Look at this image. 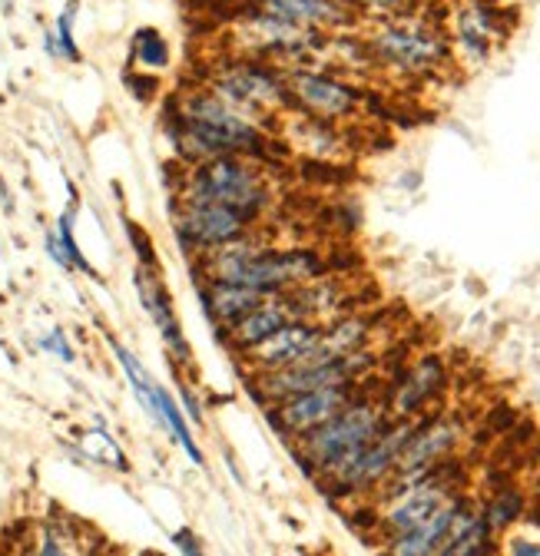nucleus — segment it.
<instances>
[{"instance_id": "obj_15", "label": "nucleus", "mask_w": 540, "mask_h": 556, "mask_svg": "<svg viewBox=\"0 0 540 556\" xmlns=\"http://www.w3.org/2000/svg\"><path fill=\"white\" fill-rule=\"evenodd\" d=\"M454 43L467 60H485L498 43V11L481 4V0L461 8L454 17Z\"/></svg>"}, {"instance_id": "obj_22", "label": "nucleus", "mask_w": 540, "mask_h": 556, "mask_svg": "<svg viewBox=\"0 0 540 556\" xmlns=\"http://www.w3.org/2000/svg\"><path fill=\"white\" fill-rule=\"evenodd\" d=\"M520 510H524V497H520L517 491H501V494L488 504L485 520H488L491 530H504L507 523H514V520L520 517Z\"/></svg>"}, {"instance_id": "obj_11", "label": "nucleus", "mask_w": 540, "mask_h": 556, "mask_svg": "<svg viewBox=\"0 0 540 556\" xmlns=\"http://www.w3.org/2000/svg\"><path fill=\"white\" fill-rule=\"evenodd\" d=\"M286 87H289V100L299 110L322 116V119L349 116L359 106V93L349 84L335 80L328 74H315V70H296V74L286 77Z\"/></svg>"}, {"instance_id": "obj_7", "label": "nucleus", "mask_w": 540, "mask_h": 556, "mask_svg": "<svg viewBox=\"0 0 540 556\" xmlns=\"http://www.w3.org/2000/svg\"><path fill=\"white\" fill-rule=\"evenodd\" d=\"M213 93L242 113H268L289 103L286 77H279L276 70H268L265 63H255V60L219 66L213 77Z\"/></svg>"}, {"instance_id": "obj_30", "label": "nucleus", "mask_w": 540, "mask_h": 556, "mask_svg": "<svg viewBox=\"0 0 540 556\" xmlns=\"http://www.w3.org/2000/svg\"><path fill=\"white\" fill-rule=\"evenodd\" d=\"M0 199H4V202H8V189H4V182H0ZM8 205H11V202H8Z\"/></svg>"}, {"instance_id": "obj_20", "label": "nucleus", "mask_w": 540, "mask_h": 556, "mask_svg": "<svg viewBox=\"0 0 540 556\" xmlns=\"http://www.w3.org/2000/svg\"><path fill=\"white\" fill-rule=\"evenodd\" d=\"M133 56L143 70H166L169 66V43L156 27H143L133 37Z\"/></svg>"}, {"instance_id": "obj_29", "label": "nucleus", "mask_w": 540, "mask_h": 556, "mask_svg": "<svg viewBox=\"0 0 540 556\" xmlns=\"http://www.w3.org/2000/svg\"><path fill=\"white\" fill-rule=\"evenodd\" d=\"M359 4H365L368 11H394L401 0H359Z\"/></svg>"}, {"instance_id": "obj_4", "label": "nucleus", "mask_w": 540, "mask_h": 556, "mask_svg": "<svg viewBox=\"0 0 540 556\" xmlns=\"http://www.w3.org/2000/svg\"><path fill=\"white\" fill-rule=\"evenodd\" d=\"M415 428L418 425H409V421L394 425V428H381L378 438H372L365 447H359L352 457H346L339 467H331L325 473V480H328L325 486L335 494L368 491V486H375L378 480H385L394 470V464H398L404 444H409V438L415 434Z\"/></svg>"}, {"instance_id": "obj_24", "label": "nucleus", "mask_w": 540, "mask_h": 556, "mask_svg": "<svg viewBox=\"0 0 540 556\" xmlns=\"http://www.w3.org/2000/svg\"><path fill=\"white\" fill-rule=\"evenodd\" d=\"M40 348H43V352H53L60 362H74V348H71V341H66V334L60 328L50 331L47 338H40Z\"/></svg>"}, {"instance_id": "obj_2", "label": "nucleus", "mask_w": 540, "mask_h": 556, "mask_svg": "<svg viewBox=\"0 0 540 556\" xmlns=\"http://www.w3.org/2000/svg\"><path fill=\"white\" fill-rule=\"evenodd\" d=\"M385 428V410L372 401H352L339 414L325 421L322 428L302 434L299 444V460L305 470L328 473L331 467H339L346 457H352L359 447H365L378 431Z\"/></svg>"}, {"instance_id": "obj_14", "label": "nucleus", "mask_w": 540, "mask_h": 556, "mask_svg": "<svg viewBox=\"0 0 540 556\" xmlns=\"http://www.w3.org/2000/svg\"><path fill=\"white\" fill-rule=\"evenodd\" d=\"M252 11L296 24V27H312V30L339 27L349 21V11L339 0H252Z\"/></svg>"}, {"instance_id": "obj_25", "label": "nucleus", "mask_w": 540, "mask_h": 556, "mask_svg": "<svg viewBox=\"0 0 540 556\" xmlns=\"http://www.w3.org/2000/svg\"><path fill=\"white\" fill-rule=\"evenodd\" d=\"M129 239H133V245L140 249L143 265H153V262H156V258H153V245H147V239H143V232H140L137 226H129Z\"/></svg>"}, {"instance_id": "obj_17", "label": "nucleus", "mask_w": 540, "mask_h": 556, "mask_svg": "<svg viewBox=\"0 0 540 556\" xmlns=\"http://www.w3.org/2000/svg\"><path fill=\"white\" fill-rule=\"evenodd\" d=\"M137 289H140L143 308L150 312V318H153L156 328L163 331V338H166V344H169V352L179 355V358L186 362V358H189V344H186V338H183V331H179V321H176V315H173L169 295H166V289L160 286V278H156L153 271L140 268V271H137Z\"/></svg>"}, {"instance_id": "obj_18", "label": "nucleus", "mask_w": 540, "mask_h": 556, "mask_svg": "<svg viewBox=\"0 0 540 556\" xmlns=\"http://www.w3.org/2000/svg\"><path fill=\"white\" fill-rule=\"evenodd\" d=\"M262 299H265V292L239 286V282H223V278H210L206 292H202V302H206L210 318L223 328H229L233 321L249 315Z\"/></svg>"}, {"instance_id": "obj_1", "label": "nucleus", "mask_w": 540, "mask_h": 556, "mask_svg": "<svg viewBox=\"0 0 540 556\" xmlns=\"http://www.w3.org/2000/svg\"><path fill=\"white\" fill-rule=\"evenodd\" d=\"M173 143L186 160L206 163L216 156L262 153V129L213 90H196L176 106Z\"/></svg>"}, {"instance_id": "obj_12", "label": "nucleus", "mask_w": 540, "mask_h": 556, "mask_svg": "<svg viewBox=\"0 0 540 556\" xmlns=\"http://www.w3.org/2000/svg\"><path fill=\"white\" fill-rule=\"evenodd\" d=\"M318 334H322V328L309 325L305 318H296V321L282 325L279 331H273L265 341H259L255 348H249V352H242V358L259 375L262 371H279V368L299 365L315 348Z\"/></svg>"}, {"instance_id": "obj_28", "label": "nucleus", "mask_w": 540, "mask_h": 556, "mask_svg": "<svg viewBox=\"0 0 540 556\" xmlns=\"http://www.w3.org/2000/svg\"><path fill=\"white\" fill-rule=\"evenodd\" d=\"M507 549L511 553H533V556H540V543H530V540H511Z\"/></svg>"}, {"instance_id": "obj_8", "label": "nucleus", "mask_w": 540, "mask_h": 556, "mask_svg": "<svg viewBox=\"0 0 540 556\" xmlns=\"http://www.w3.org/2000/svg\"><path fill=\"white\" fill-rule=\"evenodd\" d=\"M355 401V381L349 384H331V388H315V391H302L292 397L276 401L273 407V425L292 438H302L315 428H322L325 421H331L342 407H349Z\"/></svg>"}, {"instance_id": "obj_9", "label": "nucleus", "mask_w": 540, "mask_h": 556, "mask_svg": "<svg viewBox=\"0 0 540 556\" xmlns=\"http://www.w3.org/2000/svg\"><path fill=\"white\" fill-rule=\"evenodd\" d=\"M249 223L242 213L229 205H213V202H183L176 216V236L186 249L206 252L216 245H226L239 236L249 232Z\"/></svg>"}, {"instance_id": "obj_23", "label": "nucleus", "mask_w": 540, "mask_h": 556, "mask_svg": "<svg viewBox=\"0 0 540 556\" xmlns=\"http://www.w3.org/2000/svg\"><path fill=\"white\" fill-rule=\"evenodd\" d=\"M56 239H60V245H63V252H66V258H71V265H77V268H84V271H93V268H90V262L84 258V252H80V245L74 242V229H71V216H63V219L56 223Z\"/></svg>"}, {"instance_id": "obj_19", "label": "nucleus", "mask_w": 540, "mask_h": 556, "mask_svg": "<svg viewBox=\"0 0 540 556\" xmlns=\"http://www.w3.org/2000/svg\"><path fill=\"white\" fill-rule=\"evenodd\" d=\"M454 504H457V501L441 504V507H438L425 523H418L415 530L394 536V540H391V549H394V553H404V556L441 553L444 536H448V527H451V517H454Z\"/></svg>"}, {"instance_id": "obj_6", "label": "nucleus", "mask_w": 540, "mask_h": 556, "mask_svg": "<svg viewBox=\"0 0 540 556\" xmlns=\"http://www.w3.org/2000/svg\"><path fill=\"white\" fill-rule=\"evenodd\" d=\"M372 365L368 355L352 352L342 358H331V362H299L279 371H262L259 381L252 384V394H259L262 401H282L302 391H315V388H331V384H349L355 381L365 368Z\"/></svg>"}, {"instance_id": "obj_21", "label": "nucleus", "mask_w": 540, "mask_h": 556, "mask_svg": "<svg viewBox=\"0 0 540 556\" xmlns=\"http://www.w3.org/2000/svg\"><path fill=\"white\" fill-rule=\"evenodd\" d=\"M47 40V50L53 56H63V60H80V50H77V40H74V0L66 4V11L56 17V30L43 37Z\"/></svg>"}, {"instance_id": "obj_10", "label": "nucleus", "mask_w": 540, "mask_h": 556, "mask_svg": "<svg viewBox=\"0 0 540 556\" xmlns=\"http://www.w3.org/2000/svg\"><path fill=\"white\" fill-rule=\"evenodd\" d=\"M246 53H255V56H286V60H296V56H309L312 50L322 47V34L312 30V27H296V24H286V21H276V17H265L259 11H252L246 21H242V34H239Z\"/></svg>"}, {"instance_id": "obj_26", "label": "nucleus", "mask_w": 540, "mask_h": 556, "mask_svg": "<svg viewBox=\"0 0 540 556\" xmlns=\"http://www.w3.org/2000/svg\"><path fill=\"white\" fill-rule=\"evenodd\" d=\"M173 543H176L183 553H202V543H199L189 530H179V533L173 536Z\"/></svg>"}, {"instance_id": "obj_3", "label": "nucleus", "mask_w": 540, "mask_h": 556, "mask_svg": "<svg viewBox=\"0 0 540 556\" xmlns=\"http://www.w3.org/2000/svg\"><path fill=\"white\" fill-rule=\"evenodd\" d=\"M183 202L229 205L246 219H255L268 202V189L262 176L239 156H216L206 163H196V169L186 179Z\"/></svg>"}, {"instance_id": "obj_13", "label": "nucleus", "mask_w": 540, "mask_h": 556, "mask_svg": "<svg viewBox=\"0 0 540 556\" xmlns=\"http://www.w3.org/2000/svg\"><path fill=\"white\" fill-rule=\"evenodd\" d=\"M302 318L299 305L292 295H265L249 315H242L239 321H233L226 331H229V344L236 348V352H249V348H255L259 341H265L273 331H279L282 325Z\"/></svg>"}, {"instance_id": "obj_27", "label": "nucleus", "mask_w": 540, "mask_h": 556, "mask_svg": "<svg viewBox=\"0 0 540 556\" xmlns=\"http://www.w3.org/2000/svg\"><path fill=\"white\" fill-rule=\"evenodd\" d=\"M50 255H53V262H60L63 268H71V258H66V252H63V245H60V239L56 236H50Z\"/></svg>"}, {"instance_id": "obj_5", "label": "nucleus", "mask_w": 540, "mask_h": 556, "mask_svg": "<svg viewBox=\"0 0 540 556\" xmlns=\"http://www.w3.org/2000/svg\"><path fill=\"white\" fill-rule=\"evenodd\" d=\"M368 47L385 66L401 74H428L448 56V40L422 21H391L375 30Z\"/></svg>"}, {"instance_id": "obj_16", "label": "nucleus", "mask_w": 540, "mask_h": 556, "mask_svg": "<svg viewBox=\"0 0 540 556\" xmlns=\"http://www.w3.org/2000/svg\"><path fill=\"white\" fill-rule=\"evenodd\" d=\"M448 375H444V362L428 355L422 358L409 375H404L394 388V397H391V407L398 417H409V414H418L441 388H444Z\"/></svg>"}]
</instances>
